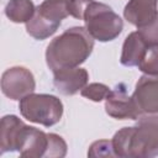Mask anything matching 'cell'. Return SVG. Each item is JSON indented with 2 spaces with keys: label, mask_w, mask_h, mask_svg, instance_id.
Returning a JSON list of instances; mask_svg holds the SVG:
<instances>
[{
  "label": "cell",
  "mask_w": 158,
  "mask_h": 158,
  "mask_svg": "<svg viewBox=\"0 0 158 158\" xmlns=\"http://www.w3.org/2000/svg\"><path fill=\"white\" fill-rule=\"evenodd\" d=\"M137 126L123 127L112 138L116 157H156L158 156V112L142 114Z\"/></svg>",
  "instance_id": "1"
},
{
  "label": "cell",
  "mask_w": 158,
  "mask_h": 158,
  "mask_svg": "<svg viewBox=\"0 0 158 158\" xmlns=\"http://www.w3.org/2000/svg\"><path fill=\"white\" fill-rule=\"evenodd\" d=\"M94 38L85 27H72L52 40L46 51V62L52 72L75 68L91 54Z\"/></svg>",
  "instance_id": "2"
},
{
  "label": "cell",
  "mask_w": 158,
  "mask_h": 158,
  "mask_svg": "<svg viewBox=\"0 0 158 158\" xmlns=\"http://www.w3.org/2000/svg\"><path fill=\"white\" fill-rule=\"evenodd\" d=\"M83 21L85 30L94 40L100 42H109L115 40L123 28L121 17L114 10L102 2L91 0L85 9Z\"/></svg>",
  "instance_id": "3"
},
{
  "label": "cell",
  "mask_w": 158,
  "mask_h": 158,
  "mask_svg": "<svg viewBox=\"0 0 158 158\" xmlns=\"http://www.w3.org/2000/svg\"><path fill=\"white\" fill-rule=\"evenodd\" d=\"M19 109L26 120L44 127L56 125L63 115L62 101L49 94H28L20 100Z\"/></svg>",
  "instance_id": "4"
},
{
  "label": "cell",
  "mask_w": 158,
  "mask_h": 158,
  "mask_svg": "<svg viewBox=\"0 0 158 158\" xmlns=\"http://www.w3.org/2000/svg\"><path fill=\"white\" fill-rule=\"evenodd\" d=\"M68 0H44L36 7L32 19L26 23V31L36 40H46L59 27L62 20L69 14L67 10Z\"/></svg>",
  "instance_id": "5"
},
{
  "label": "cell",
  "mask_w": 158,
  "mask_h": 158,
  "mask_svg": "<svg viewBox=\"0 0 158 158\" xmlns=\"http://www.w3.org/2000/svg\"><path fill=\"white\" fill-rule=\"evenodd\" d=\"M36 83L32 73L23 67L6 69L1 77V91L11 100H21L32 94Z\"/></svg>",
  "instance_id": "6"
},
{
  "label": "cell",
  "mask_w": 158,
  "mask_h": 158,
  "mask_svg": "<svg viewBox=\"0 0 158 158\" xmlns=\"http://www.w3.org/2000/svg\"><path fill=\"white\" fill-rule=\"evenodd\" d=\"M105 111L116 120H137L142 114L136 106L132 96H128L125 84H118L105 99Z\"/></svg>",
  "instance_id": "7"
},
{
  "label": "cell",
  "mask_w": 158,
  "mask_h": 158,
  "mask_svg": "<svg viewBox=\"0 0 158 158\" xmlns=\"http://www.w3.org/2000/svg\"><path fill=\"white\" fill-rule=\"evenodd\" d=\"M141 114L158 112V74H143L132 94Z\"/></svg>",
  "instance_id": "8"
},
{
  "label": "cell",
  "mask_w": 158,
  "mask_h": 158,
  "mask_svg": "<svg viewBox=\"0 0 158 158\" xmlns=\"http://www.w3.org/2000/svg\"><path fill=\"white\" fill-rule=\"evenodd\" d=\"M48 147V133L43 131L25 125L19 135L16 151L20 152L22 157L40 158L44 157Z\"/></svg>",
  "instance_id": "9"
},
{
  "label": "cell",
  "mask_w": 158,
  "mask_h": 158,
  "mask_svg": "<svg viewBox=\"0 0 158 158\" xmlns=\"http://www.w3.org/2000/svg\"><path fill=\"white\" fill-rule=\"evenodd\" d=\"M53 74V85L62 95L77 94L88 84L89 79L88 72L79 67L59 69Z\"/></svg>",
  "instance_id": "10"
},
{
  "label": "cell",
  "mask_w": 158,
  "mask_h": 158,
  "mask_svg": "<svg viewBox=\"0 0 158 158\" xmlns=\"http://www.w3.org/2000/svg\"><path fill=\"white\" fill-rule=\"evenodd\" d=\"M158 0H130L123 10V17L137 28L149 23L156 15Z\"/></svg>",
  "instance_id": "11"
},
{
  "label": "cell",
  "mask_w": 158,
  "mask_h": 158,
  "mask_svg": "<svg viewBox=\"0 0 158 158\" xmlns=\"http://www.w3.org/2000/svg\"><path fill=\"white\" fill-rule=\"evenodd\" d=\"M23 126H25V123L19 117H16L15 115H7V116L2 117V120H1V135H0L1 153L16 151L17 138H19V135H20Z\"/></svg>",
  "instance_id": "12"
},
{
  "label": "cell",
  "mask_w": 158,
  "mask_h": 158,
  "mask_svg": "<svg viewBox=\"0 0 158 158\" xmlns=\"http://www.w3.org/2000/svg\"><path fill=\"white\" fill-rule=\"evenodd\" d=\"M148 46L139 37L138 32H131L122 46V53L120 57V62L125 67H135L139 63L143 52Z\"/></svg>",
  "instance_id": "13"
},
{
  "label": "cell",
  "mask_w": 158,
  "mask_h": 158,
  "mask_svg": "<svg viewBox=\"0 0 158 158\" xmlns=\"http://www.w3.org/2000/svg\"><path fill=\"white\" fill-rule=\"evenodd\" d=\"M35 11L36 7L31 0H10L5 6V15L15 23H27Z\"/></svg>",
  "instance_id": "14"
},
{
  "label": "cell",
  "mask_w": 158,
  "mask_h": 158,
  "mask_svg": "<svg viewBox=\"0 0 158 158\" xmlns=\"http://www.w3.org/2000/svg\"><path fill=\"white\" fill-rule=\"evenodd\" d=\"M137 67L144 74H158V46L147 47Z\"/></svg>",
  "instance_id": "15"
},
{
  "label": "cell",
  "mask_w": 158,
  "mask_h": 158,
  "mask_svg": "<svg viewBox=\"0 0 158 158\" xmlns=\"http://www.w3.org/2000/svg\"><path fill=\"white\" fill-rule=\"evenodd\" d=\"M137 32L148 47H157L158 46V14L149 23L142 27H138Z\"/></svg>",
  "instance_id": "16"
},
{
  "label": "cell",
  "mask_w": 158,
  "mask_h": 158,
  "mask_svg": "<svg viewBox=\"0 0 158 158\" xmlns=\"http://www.w3.org/2000/svg\"><path fill=\"white\" fill-rule=\"evenodd\" d=\"M111 89L109 86H106L105 84H101V83H91L89 85H85L81 90H80V94L81 96L91 100V101H95V102H100L101 100L106 99L107 95L110 94Z\"/></svg>",
  "instance_id": "17"
},
{
  "label": "cell",
  "mask_w": 158,
  "mask_h": 158,
  "mask_svg": "<svg viewBox=\"0 0 158 158\" xmlns=\"http://www.w3.org/2000/svg\"><path fill=\"white\" fill-rule=\"evenodd\" d=\"M67 154V144L64 139L54 133H48V147L44 157L54 158V157H64Z\"/></svg>",
  "instance_id": "18"
},
{
  "label": "cell",
  "mask_w": 158,
  "mask_h": 158,
  "mask_svg": "<svg viewBox=\"0 0 158 158\" xmlns=\"http://www.w3.org/2000/svg\"><path fill=\"white\" fill-rule=\"evenodd\" d=\"M88 156L89 157H116L112 147V142L106 139L95 141L89 147Z\"/></svg>",
  "instance_id": "19"
},
{
  "label": "cell",
  "mask_w": 158,
  "mask_h": 158,
  "mask_svg": "<svg viewBox=\"0 0 158 158\" xmlns=\"http://www.w3.org/2000/svg\"><path fill=\"white\" fill-rule=\"evenodd\" d=\"M91 0H68L67 1V10L68 14L78 20H83L85 9L88 7Z\"/></svg>",
  "instance_id": "20"
}]
</instances>
